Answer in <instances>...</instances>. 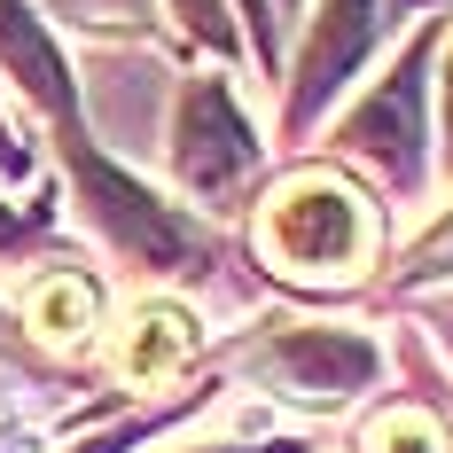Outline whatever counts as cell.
<instances>
[{
    "instance_id": "2",
    "label": "cell",
    "mask_w": 453,
    "mask_h": 453,
    "mask_svg": "<svg viewBox=\"0 0 453 453\" xmlns=\"http://www.w3.org/2000/svg\"><path fill=\"white\" fill-rule=\"evenodd\" d=\"M258 173V134L242 126L234 94L219 79L188 94V118H180V180L196 196H234V188Z\"/></svg>"
},
{
    "instance_id": "7",
    "label": "cell",
    "mask_w": 453,
    "mask_h": 453,
    "mask_svg": "<svg viewBox=\"0 0 453 453\" xmlns=\"http://www.w3.org/2000/svg\"><path fill=\"white\" fill-rule=\"evenodd\" d=\"M94 313H102V297H94L87 273H71V266H47L40 281L24 289V320L40 328L47 344H87V336H94Z\"/></svg>"
},
{
    "instance_id": "6",
    "label": "cell",
    "mask_w": 453,
    "mask_h": 453,
    "mask_svg": "<svg viewBox=\"0 0 453 453\" xmlns=\"http://www.w3.org/2000/svg\"><path fill=\"white\" fill-rule=\"evenodd\" d=\"M196 352V320L180 305H141L126 320V336H118V375L126 383H157V375H173V367Z\"/></svg>"
},
{
    "instance_id": "12",
    "label": "cell",
    "mask_w": 453,
    "mask_h": 453,
    "mask_svg": "<svg viewBox=\"0 0 453 453\" xmlns=\"http://www.w3.org/2000/svg\"><path fill=\"white\" fill-rule=\"evenodd\" d=\"M0 165H24V149L8 141V126H0Z\"/></svg>"
},
{
    "instance_id": "10",
    "label": "cell",
    "mask_w": 453,
    "mask_h": 453,
    "mask_svg": "<svg viewBox=\"0 0 453 453\" xmlns=\"http://www.w3.org/2000/svg\"><path fill=\"white\" fill-rule=\"evenodd\" d=\"M180 16H188V24H196V32H203V40H219V47H226V24H219V0H180Z\"/></svg>"
},
{
    "instance_id": "5",
    "label": "cell",
    "mask_w": 453,
    "mask_h": 453,
    "mask_svg": "<svg viewBox=\"0 0 453 453\" xmlns=\"http://www.w3.org/2000/svg\"><path fill=\"white\" fill-rule=\"evenodd\" d=\"M344 141L367 149V157H391V173H414V149H422V55L344 126Z\"/></svg>"
},
{
    "instance_id": "11",
    "label": "cell",
    "mask_w": 453,
    "mask_h": 453,
    "mask_svg": "<svg viewBox=\"0 0 453 453\" xmlns=\"http://www.w3.org/2000/svg\"><path fill=\"white\" fill-rule=\"evenodd\" d=\"M414 266H422V273H446V266H453V226H438V234L422 242V258H414Z\"/></svg>"
},
{
    "instance_id": "9",
    "label": "cell",
    "mask_w": 453,
    "mask_h": 453,
    "mask_svg": "<svg viewBox=\"0 0 453 453\" xmlns=\"http://www.w3.org/2000/svg\"><path fill=\"white\" fill-rule=\"evenodd\" d=\"M71 16H94V24H118V16H141V0H55Z\"/></svg>"
},
{
    "instance_id": "4",
    "label": "cell",
    "mask_w": 453,
    "mask_h": 453,
    "mask_svg": "<svg viewBox=\"0 0 453 453\" xmlns=\"http://www.w3.org/2000/svg\"><path fill=\"white\" fill-rule=\"evenodd\" d=\"M383 32H391V0H328V16L313 32V55H305V79H297V110L328 102Z\"/></svg>"
},
{
    "instance_id": "3",
    "label": "cell",
    "mask_w": 453,
    "mask_h": 453,
    "mask_svg": "<svg viewBox=\"0 0 453 453\" xmlns=\"http://www.w3.org/2000/svg\"><path fill=\"white\" fill-rule=\"evenodd\" d=\"M258 367H266L289 399L336 407V399H352L367 375H375V344L352 336V328H289V336H273L266 352H258Z\"/></svg>"
},
{
    "instance_id": "8",
    "label": "cell",
    "mask_w": 453,
    "mask_h": 453,
    "mask_svg": "<svg viewBox=\"0 0 453 453\" xmlns=\"http://www.w3.org/2000/svg\"><path fill=\"white\" fill-rule=\"evenodd\" d=\"M367 453H453V438H446V422H438V414L391 407V414H375V422H367Z\"/></svg>"
},
{
    "instance_id": "1",
    "label": "cell",
    "mask_w": 453,
    "mask_h": 453,
    "mask_svg": "<svg viewBox=\"0 0 453 453\" xmlns=\"http://www.w3.org/2000/svg\"><path fill=\"white\" fill-rule=\"evenodd\" d=\"M258 242L281 273H305V281H344L360 273V258L375 250V226H367V203L344 180H320V173H297L266 196L258 211Z\"/></svg>"
}]
</instances>
